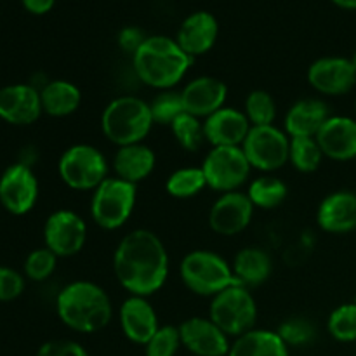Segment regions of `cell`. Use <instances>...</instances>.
<instances>
[{
    "instance_id": "cell-1",
    "label": "cell",
    "mask_w": 356,
    "mask_h": 356,
    "mask_svg": "<svg viewBox=\"0 0 356 356\" xmlns=\"http://www.w3.org/2000/svg\"><path fill=\"white\" fill-rule=\"evenodd\" d=\"M169 254L159 235L145 228L129 232L113 254V271L118 284L131 296L155 294L169 277Z\"/></svg>"
},
{
    "instance_id": "cell-2",
    "label": "cell",
    "mask_w": 356,
    "mask_h": 356,
    "mask_svg": "<svg viewBox=\"0 0 356 356\" xmlns=\"http://www.w3.org/2000/svg\"><path fill=\"white\" fill-rule=\"evenodd\" d=\"M195 59L181 49L176 38L165 35H152L146 37L141 47L132 56V66L145 86L156 90L174 89Z\"/></svg>"
},
{
    "instance_id": "cell-3",
    "label": "cell",
    "mask_w": 356,
    "mask_h": 356,
    "mask_svg": "<svg viewBox=\"0 0 356 356\" xmlns=\"http://www.w3.org/2000/svg\"><path fill=\"white\" fill-rule=\"evenodd\" d=\"M56 312L68 329L94 334L111 322L113 305L103 287L89 280H75L59 291Z\"/></svg>"
},
{
    "instance_id": "cell-4",
    "label": "cell",
    "mask_w": 356,
    "mask_h": 356,
    "mask_svg": "<svg viewBox=\"0 0 356 356\" xmlns=\"http://www.w3.org/2000/svg\"><path fill=\"white\" fill-rule=\"evenodd\" d=\"M155 125L149 103L136 96H118L106 104L101 115L104 138L120 146L143 143Z\"/></svg>"
},
{
    "instance_id": "cell-5",
    "label": "cell",
    "mask_w": 356,
    "mask_h": 356,
    "mask_svg": "<svg viewBox=\"0 0 356 356\" xmlns=\"http://www.w3.org/2000/svg\"><path fill=\"white\" fill-rule=\"evenodd\" d=\"M181 280L184 287L202 298H214L225 289L238 284L233 266L212 250L188 252L181 261Z\"/></svg>"
},
{
    "instance_id": "cell-6",
    "label": "cell",
    "mask_w": 356,
    "mask_h": 356,
    "mask_svg": "<svg viewBox=\"0 0 356 356\" xmlns=\"http://www.w3.org/2000/svg\"><path fill=\"white\" fill-rule=\"evenodd\" d=\"M138 200V186L117 176H110L94 190L90 218L99 228L113 232L132 216Z\"/></svg>"
},
{
    "instance_id": "cell-7",
    "label": "cell",
    "mask_w": 356,
    "mask_h": 356,
    "mask_svg": "<svg viewBox=\"0 0 356 356\" xmlns=\"http://www.w3.org/2000/svg\"><path fill=\"white\" fill-rule=\"evenodd\" d=\"M58 172L63 183L72 190L94 191L106 177H110V163L99 148L79 143L63 152Z\"/></svg>"
},
{
    "instance_id": "cell-8",
    "label": "cell",
    "mask_w": 356,
    "mask_h": 356,
    "mask_svg": "<svg viewBox=\"0 0 356 356\" xmlns=\"http://www.w3.org/2000/svg\"><path fill=\"white\" fill-rule=\"evenodd\" d=\"M209 318L228 337H240L254 329L257 305L250 291L236 284L214 296L209 306Z\"/></svg>"
},
{
    "instance_id": "cell-9",
    "label": "cell",
    "mask_w": 356,
    "mask_h": 356,
    "mask_svg": "<svg viewBox=\"0 0 356 356\" xmlns=\"http://www.w3.org/2000/svg\"><path fill=\"white\" fill-rule=\"evenodd\" d=\"M250 169L242 146H214L202 163L207 186L221 193L238 191L249 179Z\"/></svg>"
},
{
    "instance_id": "cell-10",
    "label": "cell",
    "mask_w": 356,
    "mask_h": 356,
    "mask_svg": "<svg viewBox=\"0 0 356 356\" xmlns=\"http://www.w3.org/2000/svg\"><path fill=\"white\" fill-rule=\"evenodd\" d=\"M242 149L252 169L270 174L289 162L291 138L277 125L250 127Z\"/></svg>"
},
{
    "instance_id": "cell-11",
    "label": "cell",
    "mask_w": 356,
    "mask_h": 356,
    "mask_svg": "<svg viewBox=\"0 0 356 356\" xmlns=\"http://www.w3.org/2000/svg\"><path fill=\"white\" fill-rule=\"evenodd\" d=\"M44 242L58 257L76 256L87 242V225L76 212L59 209L44 225Z\"/></svg>"
},
{
    "instance_id": "cell-12",
    "label": "cell",
    "mask_w": 356,
    "mask_h": 356,
    "mask_svg": "<svg viewBox=\"0 0 356 356\" xmlns=\"http://www.w3.org/2000/svg\"><path fill=\"white\" fill-rule=\"evenodd\" d=\"M38 200V181L28 163H13L0 176V204L7 212L23 216Z\"/></svg>"
},
{
    "instance_id": "cell-13",
    "label": "cell",
    "mask_w": 356,
    "mask_h": 356,
    "mask_svg": "<svg viewBox=\"0 0 356 356\" xmlns=\"http://www.w3.org/2000/svg\"><path fill=\"white\" fill-rule=\"evenodd\" d=\"M254 209L249 195L240 190L221 193L209 211V226L221 236H235L249 228Z\"/></svg>"
},
{
    "instance_id": "cell-14",
    "label": "cell",
    "mask_w": 356,
    "mask_h": 356,
    "mask_svg": "<svg viewBox=\"0 0 356 356\" xmlns=\"http://www.w3.org/2000/svg\"><path fill=\"white\" fill-rule=\"evenodd\" d=\"M308 82L316 92L325 96H343L356 86L353 61L339 56L320 58L309 66Z\"/></svg>"
},
{
    "instance_id": "cell-15",
    "label": "cell",
    "mask_w": 356,
    "mask_h": 356,
    "mask_svg": "<svg viewBox=\"0 0 356 356\" xmlns=\"http://www.w3.org/2000/svg\"><path fill=\"white\" fill-rule=\"evenodd\" d=\"M181 344L195 356H228L229 337L205 316H191L179 325Z\"/></svg>"
},
{
    "instance_id": "cell-16",
    "label": "cell",
    "mask_w": 356,
    "mask_h": 356,
    "mask_svg": "<svg viewBox=\"0 0 356 356\" xmlns=\"http://www.w3.org/2000/svg\"><path fill=\"white\" fill-rule=\"evenodd\" d=\"M44 113L40 90L30 83H13L0 89V118L13 125H30Z\"/></svg>"
},
{
    "instance_id": "cell-17",
    "label": "cell",
    "mask_w": 356,
    "mask_h": 356,
    "mask_svg": "<svg viewBox=\"0 0 356 356\" xmlns=\"http://www.w3.org/2000/svg\"><path fill=\"white\" fill-rule=\"evenodd\" d=\"M181 97L186 113L207 118L225 106L228 87L216 76H197L181 89Z\"/></svg>"
},
{
    "instance_id": "cell-18",
    "label": "cell",
    "mask_w": 356,
    "mask_h": 356,
    "mask_svg": "<svg viewBox=\"0 0 356 356\" xmlns=\"http://www.w3.org/2000/svg\"><path fill=\"white\" fill-rule=\"evenodd\" d=\"M118 320L124 336L131 343L145 346L160 329L159 316L149 301L141 296H129L120 306Z\"/></svg>"
},
{
    "instance_id": "cell-19",
    "label": "cell",
    "mask_w": 356,
    "mask_h": 356,
    "mask_svg": "<svg viewBox=\"0 0 356 356\" xmlns=\"http://www.w3.org/2000/svg\"><path fill=\"white\" fill-rule=\"evenodd\" d=\"M250 122L243 110L222 106L204 120L205 141L214 146H242L250 131Z\"/></svg>"
},
{
    "instance_id": "cell-20",
    "label": "cell",
    "mask_w": 356,
    "mask_h": 356,
    "mask_svg": "<svg viewBox=\"0 0 356 356\" xmlns=\"http://www.w3.org/2000/svg\"><path fill=\"white\" fill-rule=\"evenodd\" d=\"M323 156L346 162L356 159V118L330 115L316 134Z\"/></svg>"
},
{
    "instance_id": "cell-21",
    "label": "cell",
    "mask_w": 356,
    "mask_h": 356,
    "mask_svg": "<svg viewBox=\"0 0 356 356\" xmlns=\"http://www.w3.org/2000/svg\"><path fill=\"white\" fill-rule=\"evenodd\" d=\"M218 35L219 24L214 14L207 10H197L181 23L176 42L188 56L195 59L197 56L207 54L214 47Z\"/></svg>"
},
{
    "instance_id": "cell-22",
    "label": "cell",
    "mask_w": 356,
    "mask_h": 356,
    "mask_svg": "<svg viewBox=\"0 0 356 356\" xmlns=\"http://www.w3.org/2000/svg\"><path fill=\"white\" fill-rule=\"evenodd\" d=\"M330 118L329 104L316 97L296 101L285 115L284 131L289 138H316L320 129Z\"/></svg>"
},
{
    "instance_id": "cell-23",
    "label": "cell",
    "mask_w": 356,
    "mask_h": 356,
    "mask_svg": "<svg viewBox=\"0 0 356 356\" xmlns=\"http://www.w3.org/2000/svg\"><path fill=\"white\" fill-rule=\"evenodd\" d=\"M318 226L327 233L343 235L356 229V193L336 191L325 197L316 212Z\"/></svg>"
},
{
    "instance_id": "cell-24",
    "label": "cell",
    "mask_w": 356,
    "mask_h": 356,
    "mask_svg": "<svg viewBox=\"0 0 356 356\" xmlns=\"http://www.w3.org/2000/svg\"><path fill=\"white\" fill-rule=\"evenodd\" d=\"M111 165L115 176L138 186V183L145 181L155 170L156 156L155 152L145 143H136L117 148Z\"/></svg>"
},
{
    "instance_id": "cell-25",
    "label": "cell",
    "mask_w": 356,
    "mask_h": 356,
    "mask_svg": "<svg viewBox=\"0 0 356 356\" xmlns=\"http://www.w3.org/2000/svg\"><path fill=\"white\" fill-rule=\"evenodd\" d=\"M40 101L44 113L56 118L70 117L82 104V92L68 80H49L42 86Z\"/></svg>"
},
{
    "instance_id": "cell-26",
    "label": "cell",
    "mask_w": 356,
    "mask_h": 356,
    "mask_svg": "<svg viewBox=\"0 0 356 356\" xmlns=\"http://www.w3.org/2000/svg\"><path fill=\"white\" fill-rule=\"evenodd\" d=\"M233 273L243 287H257L271 277L273 261L266 250L259 247H245L233 259Z\"/></svg>"
},
{
    "instance_id": "cell-27",
    "label": "cell",
    "mask_w": 356,
    "mask_h": 356,
    "mask_svg": "<svg viewBox=\"0 0 356 356\" xmlns=\"http://www.w3.org/2000/svg\"><path fill=\"white\" fill-rule=\"evenodd\" d=\"M228 356H289V346L277 330L252 329L233 341Z\"/></svg>"
},
{
    "instance_id": "cell-28",
    "label": "cell",
    "mask_w": 356,
    "mask_h": 356,
    "mask_svg": "<svg viewBox=\"0 0 356 356\" xmlns=\"http://www.w3.org/2000/svg\"><path fill=\"white\" fill-rule=\"evenodd\" d=\"M287 184L278 179L277 176H271V174L256 177L249 184V191H247L254 207L264 209V211L277 209L287 198Z\"/></svg>"
},
{
    "instance_id": "cell-29",
    "label": "cell",
    "mask_w": 356,
    "mask_h": 356,
    "mask_svg": "<svg viewBox=\"0 0 356 356\" xmlns=\"http://www.w3.org/2000/svg\"><path fill=\"white\" fill-rule=\"evenodd\" d=\"M205 186H207V179L202 167H183V169L174 170L167 177L165 183L167 193L179 200L197 197Z\"/></svg>"
},
{
    "instance_id": "cell-30",
    "label": "cell",
    "mask_w": 356,
    "mask_h": 356,
    "mask_svg": "<svg viewBox=\"0 0 356 356\" xmlns=\"http://www.w3.org/2000/svg\"><path fill=\"white\" fill-rule=\"evenodd\" d=\"M323 160L322 148L316 138H291V155L289 162L302 174L315 172Z\"/></svg>"
},
{
    "instance_id": "cell-31",
    "label": "cell",
    "mask_w": 356,
    "mask_h": 356,
    "mask_svg": "<svg viewBox=\"0 0 356 356\" xmlns=\"http://www.w3.org/2000/svg\"><path fill=\"white\" fill-rule=\"evenodd\" d=\"M243 113L247 115L252 127L275 125V118H277V101L266 90L256 89L247 96Z\"/></svg>"
},
{
    "instance_id": "cell-32",
    "label": "cell",
    "mask_w": 356,
    "mask_h": 356,
    "mask_svg": "<svg viewBox=\"0 0 356 356\" xmlns=\"http://www.w3.org/2000/svg\"><path fill=\"white\" fill-rule=\"evenodd\" d=\"M170 131H172V136L179 143L181 148H184L186 152H197L205 143L204 122L193 115L186 113V111L172 122Z\"/></svg>"
},
{
    "instance_id": "cell-33",
    "label": "cell",
    "mask_w": 356,
    "mask_h": 356,
    "mask_svg": "<svg viewBox=\"0 0 356 356\" xmlns=\"http://www.w3.org/2000/svg\"><path fill=\"white\" fill-rule=\"evenodd\" d=\"M149 110H152L153 122L159 125H172L179 115L184 113L183 97H181V90L167 89L159 90L155 97L149 103Z\"/></svg>"
},
{
    "instance_id": "cell-34",
    "label": "cell",
    "mask_w": 356,
    "mask_h": 356,
    "mask_svg": "<svg viewBox=\"0 0 356 356\" xmlns=\"http://www.w3.org/2000/svg\"><path fill=\"white\" fill-rule=\"evenodd\" d=\"M327 330L339 343L356 341V301L337 306L327 320Z\"/></svg>"
},
{
    "instance_id": "cell-35",
    "label": "cell",
    "mask_w": 356,
    "mask_h": 356,
    "mask_svg": "<svg viewBox=\"0 0 356 356\" xmlns=\"http://www.w3.org/2000/svg\"><path fill=\"white\" fill-rule=\"evenodd\" d=\"M58 266V256L47 247L31 250L24 259V277L33 282H44L51 277Z\"/></svg>"
},
{
    "instance_id": "cell-36",
    "label": "cell",
    "mask_w": 356,
    "mask_h": 356,
    "mask_svg": "<svg viewBox=\"0 0 356 356\" xmlns=\"http://www.w3.org/2000/svg\"><path fill=\"white\" fill-rule=\"evenodd\" d=\"M179 346H183L179 327L163 325L145 344V356H176Z\"/></svg>"
},
{
    "instance_id": "cell-37",
    "label": "cell",
    "mask_w": 356,
    "mask_h": 356,
    "mask_svg": "<svg viewBox=\"0 0 356 356\" xmlns=\"http://www.w3.org/2000/svg\"><path fill=\"white\" fill-rule=\"evenodd\" d=\"M277 332L289 348L305 346V344L312 343L313 337H315V329H313L312 323L305 318L285 320V322L278 327Z\"/></svg>"
},
{
    "instance_id": "cell-38",
    "label": "cell",
    "mask_w": 356,
    "mask_h": 356,
    "mask_svg": "<svg viewBox=\"0 0 356 356\" xmlns=\"http://www.w3.org/2000/svg\"><path fill=\"white\" fill-rule=\"evenodd\" d=\"M24 291V277L13 268L0 266V302L14 301Z\"/></svg>"
},
{
    "instance_id": "cell-39",
    "label": "cell",
    "mask_w": 356,
    "mask_h": 356,
    "mask_svg": "<svg viewBox=\"0 0 356 356\" xmlns=\"http://www.w3.org/2000/svg\"><path fill=\"white\" fill-rule=\"evenodd\" d=\"M37 356H89L86 348L76 341L70 339H56L42 344Z\"/></svg>"
},
{
    "instance_id": "cell-40",
    "label": "cell",
    "mask_w": 356,
    "mask_h": 356,
    "mask_svg": "<svg viewBox=\"0 0 356 356\" xmlns=\"http://www.w3.org/2000/svg\"><path fill=\"white\" fill-rule=\"evenodd\" d=\"M145 40H146V35L143 33L141 28L125 26V28H122L120 33H118L117 42H118V47H120L122 51L127 52V54H131V56H134Z\"/></svg>"
},
{
    "instance_id": "cell-41",
    "label": "cell",
    "mask_w": 356,
    "mask_h": 356,
    "mask_svg": "<svg viewBox=\"0 0 356 356\" xmlns=\"http://www.w3.org/2000/svg\"><path fill=\"white\" fill-rule=\"evenodd\" d=\"M21 2H23L24 9H26L28 13L40 16V14L49 13V10L54 7L56 0H21Z\"/></svg>"
},
{
    "instance_id": "cell-42",
    "label": "cell",
    "mask_w": 356,
    "mask_h": 356,
    "mask_svg": "<svg viewBox=\"0 0 356 356\" xmlns=\"http://www.w3.org/2000/svg\"><path fill=\"white\" fill-rule=\"evenodd\" d=\"M336 6H339L341 9H348V10H356V0H332Z\"/></svg>"
},
{
    "instance_id": "cell-43",
    "label": "cell",
    "mask_w": 356,
    "mask_h": 356,
    "mask_svg": "<svg viewBox=\"0 0 356 356\" xmlns=\"http://www.w3.org/2000/svg\"><path fill=\"white\" fill-rule=\"evenodd\" d=\"M351 61H353V65H355V68H356V51H355V54H353V58H351Z\"/></svg>"
},
{
    "instance_id": "cell-44",
    "label": "cell",
    "mask_w": 356,
    "mask_h": 356,
    "mask_svg": "<svg viewBox=\"0 0 356 356\" xmlns=\"http://www.w3.org/2000/svg\"><path fill=\"white\" fill-rule=\"evenodd\" d=\"M355 118H356V101H355Z\"/></svg>"
}]
</instances>
